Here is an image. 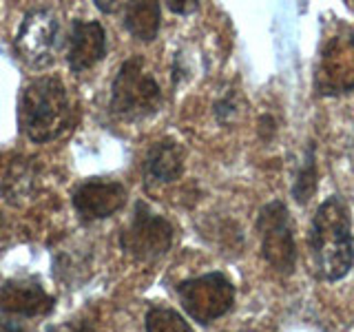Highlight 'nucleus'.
I'll return each instance as SVG.
<instances>
[{
	"label": "nucleus",
	"mask_w": 354,
	"mask_h": 332,
	"mask_svg": "<svg viewBox=\"0 0 354 332\" xmlns=\"http://www.w3.org/2000/svg\"><path fill=\"white\" fill-rule=\"evenodd\" d=\"M60 22L47 7L31 9L22 18L16 33V51L33 69H42L53 62L58 49Z\"/></svg>",
	"instance_id": "obj_8"
},
{
	"label": "nucleus",
	"mask_w": 354,
	"mask_h": 332,
	"mask_svg": "<svg viewBox=\"0 0 354 332\" xmlns=\"http://www.w3.org/2000/svg\"><path fill=\"white\" fill-rule=\"evenodd\" d=\"M257 232L261 239V255L270 268L290 275L297 264V243L288 206L279 199L266 204L257 217Z\"/></svg>",
	"instance_id": "obj_6"
},
{
	"label": "nucleus",
	"mask_w": 354,
	"mask_h": 332,
	"mask_svg": "<svg viewBox=\"0 0 354 332\" xmlns=\"http://www.w3.org/2000/svg\"><path fill=\"white\" fill-rule=\"evenodd\" d=\"M0 332H29V328L18 321V317H0Z\"/></svg>",
	"instance_id": "obj_16"
},
{
	"label": "nucleus",
	"mask_w": 354,
	"mask_h": 332,
	"mask_svg": "<svg viewBox=\"0 0 354 332\" xmlns=\"http://www.w3.org/2000/svg\"><path fill=\"white\" fill-rule=\"evenodd\" d=\"M144 326H147V332H193L188 321L177 310L166 306H151Z\"/></svg>",
	"instance_id": "obj_14"
},
{
	"label": "nucleus",
	"mask_w": 354,
	"mask_h": 332,
	"mask_svg": "<svg viewBox=\"0 0 354 332\" xmlns=\"http://www.w3.org/2000/svg\"><path fill=\"white\" fill-rule=\"evenodd\" d=\"M18 124L33 144L51 142L69 129L71 100L60 77L42 75L22 89Z\"/></svg>",
	"instance_id": "obj_2"
},
{
	"label": "nucleus",
	"mask_w": 354,
	"mask_h": 332,
	"mask_svg": "<svg viewBox=\"0 0 354 332\" xmlns=\"http://www.w3.org/2000/svg\"><path fill=\"white\" fill-rule=\"evenodd\" d=\"M173 243V226L169 219L153 213L149 204L138 202L129 226L122 230L120 246L140 261H153L169 252Z\"/></svg>",
	"instance_id": "obj_7"
},
{
	"label": "nucleus",
	"mask_w": 354,
	"mask_h": 332,
	"mask_svg": "<svg viewBox=\"0 0 354 332\" xmlns=\"http://www.w3.org/2000/svg\"><path fill=\"white\" fill-rule=\"evenodd\" d=\"M106 55V31L97 20H73L66 42V62L73 73L95 66Z\"/></svg>",
	"instance_id": "obj_11"
},
{
	"label": "nucleus",
	"mask_w": 354,
	"mask_h": 332,
	"mask_svg": "<svg viewBox=\"0 0 354 332\" xmlns=\"http://www.w3.org/2000/svg\"><path fill=\"white\" fill-rule=\"evenodd\" d=\"M62 332H97V330H95V326L91 324V321L80 319V321H73V324H69Z\"/></svg>",
	"instance_id": "obj_17"
},
{
	"label": "nucleus",
	"mask_w": 354,
	"mask_h": 332,
	"mask_svg": "<svg viewBox=\"0 0 354 332\" xmlns=\"http://www.w3.org/2000/svg\"><path fill=\"white\" fill-rule=\"evenodd\" d=\"M162 89L142 55L124 60L111 86V111L122 120H142L162 107Z\"/></svg>",
	"instance_id": "obj_3"
},
{
	"label": "nucleus",
	"mask_w": 354,
	"mask_h": 332,
	"mask_svg": "<svg viewBox=\"0 0 354 332\" xmlns=\"http://www.w3.org/2000/svg\"><path fill=\"white\" fill-rule=\"evenodd\" d=\"M162 25V7L158 3H131L124 7V27L133 38L151 42Z\"/></svg>",
	"instance_id": "obj_13"
},
{
	"label": "nucleus",
	"mask_w": 354,
	"mask_h": 332,
	"mask_svg": "<svg viewBox=\"0 0 354 332\" xmlns=\"http://www.w3.org/2000/svg\"><path fill=\"white\" fill-rule=\"evenodd\" d=\"M55 299L36 279H9L0 286V313L18 319L49 315Z\"/></svg>",
	"instance_id": "obj_10"
},
{
	"label": "nucleus",
	"mask_w": 354,
	"mask_h": 332,
	"mask_svg": "<svg viewBox=\"0 0 354 332\" xmlns=\"http://www.w3.org/2000/svg\"><path fill=\"white\" fill-rule=\"evenodd\" d=\"M127 186L115 180H102V177H93L86 180L80 186H75L71 195V202L75 213L86 221L104 219L127 204Z\"/></svg>",
	"instance_id": "obj_9"
},
{
	"label": "nucleus",
	"mask_w": 354,
	"mask_h": 332,
	"mask_svg": "<svg viewBox=\"0 0 354 332\" xmlns=\"http://www.w3.org/2000/svg\"><path fill=\"white\" fill-rule=\"evenodd\" d=\"M169 9L175 11V14H191V11L197 9V3H193V0H188V3H182V5H177V3H169Z\"/></svg>",
	"instance_id": "obj_18"
},
{
	"label": "nucleus",
	"mask_w": 354,
	"mask_h": 332,
	"mask_svg": "<svg viewBox=\"0 0 354 332\" xmlns=\"http://www.w3.org/2000/svg\"><path fill=\"white\" fill-rule=\"evenodd\" d=\"M315 89L321 95H339L354 89V29L350 25H335L321 44Z\"/></svg>",
	"instance_id": "obj_4"
},
{
	"label": "nucleus",
	"mask_w": 354,
	"mask_h": 332,
	"mask_svg": "<svg viewBox=\"0 0 354 332\" xmlns=\"http://www.w3.org/2000/svg\"><path fill=\"white\" fill-rule=\"evenodd\" d=\"M184 173V149L173 138L151 144L144 158V177L155 184H169L180 180Z\"/></svg>",
	"instance_id": "obj_12"
},
{
	"label": "nucleus",
	"mask_w": 354,
	"mask_h": 332,
	"mask_svg": "<svg viewBox=\"0 0 354 332\" xmlns=\"http://www.w3.org/2000/svg\"><path fill=\"white\" fill-rule=\"evenodd\" d=\"M184 310L202 326L213 324L235 306V286L221 273H206L177 286Z\"/></svg>",
	"instance_id": "obj_5"
},
{
	"label": "nucleus",
	"mask_w": 354,
	"mask_h": 332,
	"mask_svg": "<svg viewBox=\"0 0 354 332\" xmlns=\"http://www.w3.org/2000/svg\"><path fill=\"white\" fill-rule=\"evenodd\" d=\"M317 160H315V144H310L306 160L299 169L297 177H295V186H292V197L299 204H306L310 197L317 191Z\"/></svg>",
	"instance_id": "obj_15"
},
{
	"label": "nucleus",
	"mask_w": 354,
	"mask_h": 332,
	"mask_svg": "<svg viewBox=\"0 0 354 332\" xmlns=\"http://www.w3.org/2000/svg\"><path fill=\"white\" fill-rule=\"evenodd\" d=\"M308 246L319 279L339 282L350 273L354 264L352 219L339 195L328 197L317 208L308 232Z\"/></svg>",
	"instance_id": "obj_1"
},
{
	"label": "nucleus",
	"mask_w": 354,
	"mask_h": 332,
	"mask_svg": "<svg viewBox=\"0 0 354 332\" xmlns=\"http://www.w3.org/2000/svg\"><path fill=\"white\" fill-rule=\"evenodd\" d=\"M0 224H3V219H0Z\"/></svg>",
	"instance_id": "obj_19"
}]
</instances>
